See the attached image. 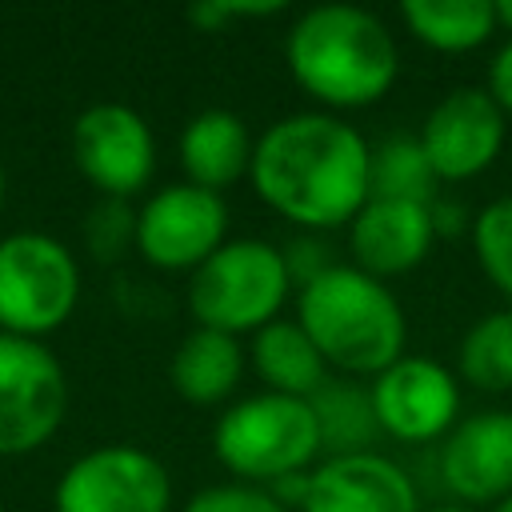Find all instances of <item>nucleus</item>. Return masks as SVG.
I'll return each mask as SVG.
<instances>
[{
  "mask_svg": "<svg viewBox=\"0 0 512 512\" xmlns=\"http://www.w3.org/2000/svg\"><path fill=\"white\" fill-rule=\"evenodd\" d=\"M372 144L328 112H292L256 136L252 184L260 200L292 224L340 228L368 200Z\"/></svg>",
  "mask_w": 512,
  "mask_h": 512,
  "instance_id": "1",
  "label": "nucleus"
},
{
  "mask_svg": "<svg viewBox=\"0 0 512 512\" xmlns=\"http://www.w3.org/2000/svg\"><path fill=\"white\" fill-rule=\"evenodd\" d=\"M292 80L328 108L376 104L400 68L384 20L360 4H316L296 16L284 40Z\"/></svg>",
  "mask_w": 512,
  "mask_h": 512,
  "instance_id": "2",
  "label": "nucleus"
},
{
  "mask_svg": "<svg viewBox=\"0 0 512 512\" xmlns=\"http://www.w3.org/2000/svg\"><path fill=\"white\" fill-rule=\"evenodd\" d=\"M296 324L312 336L324 364L344 376H380L404 356L408 320L384 280L356 264H332L296 288Z\"/></svg>",
  "mask_w": 512,
  "mask_h": 512,
  "instance_id": "3",
  "label": "nucleus"
},
{
  "mask_svg": "<svg viewBox=\"0 0 512 512\" xmlns=\"http://www.w3.org/2000/svg\"><path fill=\"white\" fill-rule=\"evenodd\" d=\"M292 276L284 252L268 240H224L188 284V308L196 328L212 332H260L288 300Z\"/></svg>",
  "mask_w": 512,
  "mask_h": 512,
  "instance_id": "4",
  "label": "nucleus"
},
{
  "mask_svg": "<svg viewBox=\"0 0 512 512\" xmlns=\"http://www.w3.org/2000/svg\"><path fill=\"white\" fill-rule=\"evenodd\" d=\"M216 460L244 480H288L300 476L320 456V428L312 404L300 396L256 392L232 408L212 428Z\"/></svg>",
  "mask_w": 512,
  "mask_h": 512,
  "instance_id": "5",
  "label": "nucleus"
},
{
  "mask_svg": "<svg viewBox=\"0 0 512 512\" xmlns=\"http://www.w3.org/2000/svg\"><path fill=\"white\" fill-rule=\"evenodd\" d=\"M80 296L72 252L44 232L0 240V332L36 340L68 320Z\"/></svg>",
  "mask_w": 512,
  "mask_h": 512,
  "instance_id": "6",
  "label": "nucleus"
},
{
  "mask_svg": "<svg viewBox=\"0 0 512 512\" xmlns=\"http://www.w3.org/2000/svg\"><path fill=\"white\" fill-rule=\"evenodd\" d=\"M68 388L56 356L28 340L0 332V456L40 448L64 420Z\"/></svg>",
  "mask_w": 512,
  "mask_h": 512,
  "instance_id": "7",
  "label": "nucleus"
},
{
  "mask_svg": "<svg viewBox=\"0 0 512 512\" xmlns=\"http://www.w3.org/2000/svg\"><path fill=\"white\" fill-rule=\"evenodd\" d=\"M168 468L132 444L84 452L56 484V512H168Z\"/></svg>",
  "mask_w": 512,
  "mask_h": 512,
  "instance_id": "8",
  "label": "nucleus"
},
{
  "mask_svg": "<svg viewBox=\"0 0 512 512\" xmlns=\"http://www.w3.org/2000/svg\"><path fill=\"white\" fill-rule=\"evenodd\" d=\"M228 232V208L220 192L196 184H168L136 212V248L148 264L180 272L200 268Z\"/></svg>",
  "mask_w": 512,
  "mask_h": 512,
  "instance_id": "9",
  "label": "nucleus"
},
{
  "mask_svg": "<svg viewBox=\"0 0 512 512\" xmlns=\"http://www.w3.org/2000/svg\"><path fill=\"white\" fill-rule=\"evenodd\" d=\"M368 396L380 432L404 444L444 440L460 420L456 376L432 356H400L380 376H372Z\"/></svg>",
  "mask_w": 512,
  "mask_h": 512,
  "instance_id": "10",
  "label": "nucleus"
},
{
  "mask_svg": "<svg viewBox=\"0 0 512 512\" xmlns=\"http://www.w3.org/2000/svg\"><path fill=\"white\" fill-rule=\"evenodd\" d=\"M420 148L444 184H460L480 176L504 148V112L488 96V88H452L440 96L424 124H420Z\"/></svg>",
  "mask_w": 512,
  "mask_h": 512,
  "instance_id": "11",
  "label": "nucleus"
},
{
  "mask_svg": "<svg viewBox=\"0 0 512 512\" xmlns=\"http://www.w3.org/2000/svg\"><path fill=\"white\" fill-rule=\"evenodd\" d=\"M76 168L112 200L140 192L156 168L152 128L128 104H92L72 128Z\"/></svg>",
  "mask_w": 512,
  "mask_h": 512,
  "instance_id": "12",
  "label": "nucleus"
},
{
  "mask_svg": "<svg viewBox=\"0 0 512 512\" xmlns=\"http://www.w3.org/2000/svg\"><path fill=\"white\" fill-rule=\"evenodd\" d=\"M300 512H420L412 476L380 456V452H352V456H324L308 480Z\"/></svg>",
  "mask_w": 512,
  "mask_h": 512,
  "instance_id": "13",
  "label": "nucleus"
},
{
  "mask_svg": "<svg viewBox=\"0 0 512 512\" xmlns=\"http://www.w3.org/2000/svg\"><path fill=\"white\" fill-rule=\"evenodd\" d=\"M440 480L468 504H496L512 492V412L488 408L456 420L440 444Z\"/></svg>",
  "mask_w": 512,
  "mask_h": 512,
  "instance_id": "14",
  "label": "nucleus"
},
{
  "mask_svg": "<svg viewBox=\"0 0 512 512\" xmlns=\"http://www.w3.org/2000/svg\"><path fill=\"white\" fill-rule=\"evenodd\" d=\"M436 240L432 204L412 200H376L368 196L364 208L348 224L352 264L376 280L412 272Z\"/></svg>",
  "mask_w": 512,
  "mask_h": 512,
  "instance_id": "15",
  "label": "nucleus"
},
{
  "mask_svg": "<svg viewBox=\"0 0 512 512\" xmlns=\"http://www.w3.org/2000/svg\"><path fill=\"white\" fill-rule=\"evenodd\" d=\"M252 152H256V140L248 124L228 108L196 112L180 132V168L188 184L208 192L236 184L252 168Z\"/></svg>",
  "mask_w": 512,
  "mask_h": 512,
  "instance_id": "16",
  "label": "nucleus"
},
{
  "mask_svg": "<svg viewBox=\"0 0 512 512\" xmlns=\"http://www.w3.org/2000/svg\"><path fill=\"white\" fill-rule=\"evenodd\" d=\"M252 368L264 380V392L300 396V400H308L328 380V364L312 344V336L284 316L252 332Z\"/></svg>",
  "mask_w": 512,
  "mask_h": 512,
  "instance_id": "17",
  "label": "nucleus"
},
{
  "mask_svg": "<svg viewBox=\"0 0 512 512\" xmlns=\"http://www.w3.org/2000/svg\"><path fill=\"white\" fill-rule=\"evenodd\" d=\"M244 372V348L236 336L228 332H212V328H192L176 352H172V388L188 400V404H220L224 396L236 392Z\"/></svg>",
  "mask_w": 512,
  "mask_h": 512,
  "instance_id": "18",
  "label": "nucleus"
},
{
  "mask_svg": "<svg viewBox=\"0 0 512 512\" xmlns=\"http://www.w3.org/2000/svg\"><path fill=\"white\" fill-rule=\"evenodd\" d=\"M312 416L320 428V452L324 456H352V452H372L380 424L372 412V396L364 384L348 376H328L312 396Z\"/></svg>",
  "mask_w": 512,
  "mask_h": 512,
  "instance_id": "19",
  "label": "nucleus"
},
{
  "mask_svg": "<svg viewBox=\"0 0 512 512\" xmlns=\"http://www.w3.org/2000/svg\"><path fill=\"white\" fill-rule=\"evenodd\" d=\"M400 20L436 52H472L500 28L492 0H404Z\"/></svg>",
  "mask_w": 512,
  "mask_h": 512,
  "instance_id": "20",
  "label": "nucleus"
},
{
  "mask_svg": "<svg viewBox=\"0 0 512 512\" xmlns=\"http://www.w3.org/2000/svg\"><path fill=\"white\" fill-rule=\"evenodd\" d=\"M436 188L440 180L416 136H388L368 152V196L436 204Z\"/></svg>",
  "mask_w": 512,
  "mask_h": 512,
  "instance_id": "21",
  "label": "nucleus"
},
{
  "mask_svg": "<svg viewBox=\"0 0 512 512\" xmlns=\"http://www.w3.org/2000/svg\"><path fill=\"white\" fill-rule=\"evenodd\" d=\"M460 376L480 392L512 388V308L480 316L460 340Z\"/></svg>",
  "mask_w": 512,
  "mask_h": 512,
  "instance_id": "22",
  "label": "nucleus"
},
{
  "mask_svg": "<svg viewBox=\"0 0 512 512\" xmlns=\"http://www.w3.org/2000/svg\"><path fill=\"white\" fill-rule=\"evenodd\" d=\"M472 248L484 276L512 308V196L480 208V216L472 220Z\"/></svg>",
  "mask_w": 512,
  "mask_h": 512,
  "instance_id": "23",
  "label": "nucleus"
},
{
  "mask_svg": "<svg viewBox=\"0 0 512 512\" xmlns=\"http://www.w3.org/2000/svg\"><path fill=\"white\" fill-rule=\"evenodd\" d=\"M184 512H288L268 488L260 484H212L200 488Z\"/></svg>",
  "mask_w": 512,
  "mask_h": 512,
  "instance_id": "24",
  "label": "nucleus"
},
{
  "mask_svg": "<svg viewBox=\"0 0 512 512\" xmlns=\"http://www.w3.org/2000/svg\"><path fill=\"white\" fill-rule=\"evenodd\" d=\"M88 240H92V248L104 256V260H112L128 240H136V216L124 208V200H104L96 212H92V220H88Z\"/></svg>",
  "mask_w": 512,
  "mask_h": 512,
  "instance_id": "25",
  "label": "nucleus"
},
{
  "mask_svg": "<svg viewBox=\"0 0 512 512\" xmlns=\"http://www.w3.org/2000/svg\"><path fill=\"white\" fill-rule=\"evenodd\" d=\"M276 12H284V4H276V0H268V4H240V0H208V4H196V8H188V20L192 24H200L204 32H216L220 24H228V20H244V16H276Z\"/></svg>",
  "mask_w": 512,
  "mask_h": 512,
  "instance_id": "26",
  "label": "nucleus"
},
{
  "mask_svg": "<svg viewBox=\"0 0 512 512\" xmlns=\"http://www.w3.org/2000/svg\"><path fill=\"white\" fill-rule=\"evenodd\" d=\"M280 252H284L288 276H292L296 284H308V280H316L320 272H328V268H332L328 248H324V244H316V240H308V236L292 240V244H288V248H280Z\"/></svg>",
  "mask_w": 512,
  "mask_h": 512,
  "instance_id": "27",
  "label": "nucleus"
},
{
  "mask_svg": "<svg viewBox=\"0 0 512 512\" xmlns=\"http://www.w3.org/2000/svg\"><path fill=\"white\" fill-rule=\"evenodd\" d=\"M488 96L496 100V108L504 116H512V36L496 48V56L488 64Z\"/></svg>",
  "mask_w": 512,
  "mask_h": 512,
  "instance_id": "28",
  "label": "nucleus"
},
{
  "mask_svg": "<svg viewBox=\"0 0 512 512\" xmlns=\"http://www.w3.org/2000/svg\"><path fill=\"white\" fill-rule=\"evenodd\" d=\"M496 20H500V28L512 32V0H496Z\"/></svg>",
  "mask_w": 512,
  "mask_h": 512,
  "instance_id": "29",
  "label": "nucleus"
},
{
  "mask_svg": "<svg viewBox=\"0 0 512 512\" xmlns=\"http://www.w3.org/2000/svg\"><path fill=\"white\" fill-rule=\"evenodd\" d=\"M492 512H512V492H508L504 500H496V504H492Z\"/></svg>",
  "mask_w": 512,
  "mask_h": 512,
  "instance_id": "30",
  "label": "nucleus"
},
{
  "mask_svg": "<svg viewBox=\"0 0 512 512\" xmlns=\"http://www.w3.org/2000/svg\"><path fill=\"white\" fill-rule=\"evenodd\" d=\"M432 512H476V508H464V504H448V508H432Z\"/></svg>",
  "mask_w": 512,
  "mask_h": 512,
  "instance_id": "31",
  "label": "nucleus"
},
{
  "mask_svg": "<svg viewBox=\"0 0 512 512\" xmlns=\"http://www.w3.org/2000/svg\"><path fill=\"white\" fill-rule=\"evenodd\" d=\"M0 204H4V164H0Z\"/></svg>",
  "mask_w": 512,
  "mask_h": 512,
  "instance_id": "32",
  "label": "nucleus"
}]
</instances>
